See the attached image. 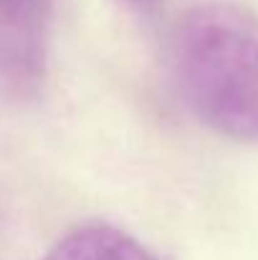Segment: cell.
Instances as JSON below:
<instances>
[{
	"label": "cell",
	"mask_w": 258,
	"mask_h": 260,
	"mask_svg": "<svg viewBox=\"0 0 258 260\" xmlns=\"http://www.w3.org/2000/svg\"><path fill=\"white\" fill-rule=\"evenodd\" d=\"M167 69L182 104L210 132L258 142V15L236 3L185 10L167 38Z\"/></svg>",
	"instance_id": "obj_1"
},
{
	"label": "cell",
	"mask_w": 258,
	"mask_h": 260,
	"mask_svg": "<svg viewBox=\"0 0 258 260\" xmlns=\"http://www.w3.org/2000/svg\"><path fill=\"white\" fill-rule=\"evenodd\" d=\"M51 0H0V99H38L48 74Z\"/></svg>",
	"instance_id": "obj_2"
},
{
	"label": "cell",
	"mask_w": 258,
	"mask_h": 260,
	"mask_svg": "<svg viewBox=\"0 0 258 260\" xmlns=\"http://www.w3.org/2000/svg\"><path fill=\"white\" fill-rule=\"evenodd\" d=\"M43 260H160L147 245L129 233L106 225L86 222L69 230Z\"/></svg>",
	"instance_id": "obj_3"
},
{
	"label": "cell",
	"mask_w": 258,
	"mask_h": 260,
	"mask_svg": "<svg viewBox=\"0 0 258 260\" xmlns=\"http://www.w3.org/2000/svg\"><path fill=\"white\" fill-rule=\"evenodd\" d=\"M129 8H134V10H150V8H155L160 0H124Z\"/></svg>",
	"instance_id": "obj_4"
}]
</instances>
